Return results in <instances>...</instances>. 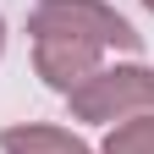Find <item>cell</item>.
Segmentation results:
<instances>
[{"instance_id":"obj_2","label":"cell","mask_w":154,"mask_h":154,"mask_svg":"<svg viewBox=\"0 0 154 154\" xmlns=\"http://www.w3.org/2000/svg\"><path fill=\"white\" fill-rule=\"evenodd\" d=\"M72 33V38H88V44H99V50H138L143 38L132 33L127 17H116L105 0H38V11H33V33Z\"/></svg>"},{"instance_id":"obj_4","label":"cell","mask_w":154,"mask_h":154,"mask_svg":"<svg viewBox=\"0 0 154 154\" xmlns=\"http://www.w3.org/2000/svg\"><path fill=\"white\" fill-rule=\"evenodd\" d=\"M0 149L6 154H94L66 127H6L0 132Z\"/></svg>"},{"instance_id":"obj_1","label":"cell","mask_w":154,"mask_h":154,"mask_svg":"<svg viewBox=\"0 0 154 154\" xmlns=\"http://www.w3.org/2000/svg\"><path fill=\"white\" fill-rule=\"evenodd\" d=\"M66 99H72L77 121H132V116H154V72L149 66H99Z\"/></svg>"},{"instance_id":"obj_6","label":"cell","mask_w":154,"mask_h":154,"mask_svg":"<svg viewBox=\"0 0 154 154\" xmlns=\"http://www.w3.org/2000/svg\"><path fill=\"white\" fill-rule=\"evenodd\" d=\"M0 50H6V22H0Z\"/></svg>"},{"instance_id":"obj_7","label":"cell","mask_w":154,"mask_h":154,"mask_svg":"<svg viewBox=\"0 0 154 154\" xmlns=\"http://www.w3.org/2000/svg\"><path fill=\"white\" fill-rule=\"evenodd\" d=\"M143 6H149V11H154V0H143Z\"/></svg>"},{"instance_id":"obj_5","label":"cell","mask_w":154,"mask_h":154,"mask_svg":"<svg viewBox=\"0 0 154 154\" xmlns=\"http://www.w3.org/2000/svg\"><path fill=\"white\" fill-rule=\"evenodd\" d=\"M99 154H154V116H132L105 138Z\"/></svg>"},{"instance_id":"obj_3","label":"cell","mask_w":154,"mask_h":154,"mask_svg":"<svg viewBox=\"0 0 154 154\" xmlns=\"http://www.w3.org/2000/svg\"><path fill=\"white\" fill-rule=\"evenodd\" d=\"M99 44H88V38H72V33H33V66H38V77H44L50 88H61V94H72L83 77H94L99 72Z\"/></svg>"}]
</instances>
